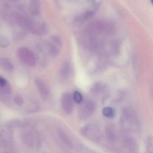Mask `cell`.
<instances>
[{
	"label": "cell",
	"instance_id": "cell-4",
	"mask_svg": "<svg viewBox=\"0 0 153 153\" xmlns=\"http://www.w3.org/2000/svg\"><path fill=\"white\" fill-rule=\"evenodd\" d=\"M30 27L28 30L32 33L38 35H42L46 33L47 27L46 25L44 22L39 21H34L31 20Z\"/></svg>",
	"mask_w": 153,
	"mask_h": 153
},
{
	"label": "cell",
	"instance_id": "cell-2",
	"mask_svg": "<svg viewBox=\"0 0 153 153\" xmlns=\"http://www.w3.org/2000/svg\"><path fill=\"white\" fill-rule=\"evenodd\" d=\"M95 110V105L91 100H87L81 105L79 111V116L81 120H85L94 113Z\"/></svg>",
	"mask_w": 153,
	"mask_h": 153
},
{
	"label": "cell",
	"instance_id": "cell-21",
	"mask_svg": "<svg viewBox=\"0 0 153 153\" xmlns=\"http://www.w3.org/2000/svg\"><path fill=\"white\" fill-rule=\"evenodd\" d=\"M152 3H153V1H152Z\"/></svg>",
	"mask_w": 153,
	"mask_h": 153
},
{
	"label": "cell",
	"instance_id": "cell-13",
	"mask_svg": "<svg viewBox=\"0 0 153 153\" xmlns=\"http://www.w3.org/2000/svg\"><path fill=\"white\" fill-rule=\"evenodd\" d=\"M0 45L1 48H7L10 45V41L7 37L1 36L0 38Z\"/></svg>",
	"mask_w": 153,
	"mask_h": 153
},
{
	"label": "cell",
	"instance_id": "cell-17",
	"mask_svg": "<svg viewBox=\"0 0 153 153\" xmlns=\"http://www.w3.org/2000/svg\"><path fill=\"white\" fill-rule=\"evenodd\" d=\"M11 88L8 84L4 86L1 87V92L5 94H9L11 93Z\"/></svg>",
	"mask_w": 153,
	"mask_h": 153
},
{
	"label": "cell",
	"instance_id": "cell-18",
	"mask_svg": "<svg viewBox=\"0 0 153 153\" xmlns=\"http://www.w3.org/2000/svg\"><path fill=\"white\" fill-rule=\"evenodd\" d=\"M14 101H15V103L18 105H21L23 103V98L22 97L20 96L19 95H16L14 97Z\"/></svg>",
	"mask_w": 153,
	"mask_h": 153
},
{
	"label": "cell",
	"instance_id": "cell-16",
	"mask_svg": "<svg viewBox=\"0 0 153 153\" xmlns=\"http://www.w3.org/2000/svg\"><path fill=\"white\" fill-rule=\"evenodd\" d=\"M73 99L76 102L80 103L83 100L82 95L79 92L75 91L73 95Z\"/></svg>",
	"mask_w": 153,
	"mask_h": 153
},
{
	"label": "cell",
	"instance_id": "cell-8",
	"mask_svg": "<svg viewBox=\"0 0 153 153\" xmlns=\"http://www.w3.org/2000/svg\"><path fill=\"white\" fill-rule=\"evenodd\" d=\"M30 12L34 16H38L40 13L41 6L40 1L36 0L31 1L30 2Z\"/></svg>",
	"mask_w": 153,
	"mask_h": 153
},
{
	"label": "cell",
	"instance_id": "cell-20",
	"mask_svg": "<svg viewBox=\"0 0 153 153\" xmlns=\"http://www.w3.org/2000/svg\"><path fill=\"white\" fill-rule=\"evenodd\" d=\"M149 153H153V152H149Z\"/></svg>",
	"mask_w": 153,
	"mask_h": 153
},
{
	"label": "cell",
	"instance_id": "cell-14",
	"mask_svg": "<svg viewBox=\"0 0 153 153\" xmlns=\"http://www.w3.org/2000/svg\"><path fill=\"white\" fill-rule=\"evenodd\" d=\"M106 134L107 138L111 141H113L115 139V134L111 127H107L106 129Z\"/></svg>",
	"mask_w": 153,
	"mask_h": 153
},
{
	"label": "cell",
	"instance_id": "cell-9",
	"mask_svg": "<svg viewBox=\"0 0 153 153\" xmlns=\"http://www.w3.org/2000/svg\"><path fill=\"white\" fill-rule=\"evenodd\" d=\"M60 48L59 46L52 42L49 43L47 45V49L48 53L50 55L53 57L57 56L60 53Z\"/></svg>",
	"mask_w": 153,
	"mask_h": 153
},
{
	"label": "cell",
	"instance_id": "cell-15",
	"mask_svg": "<svg viewBox=\"0 0 153 153\" xmlns=\"http://www.w3.org/2000/svg\"><path fill=\"white\" fill-rule=\"evenodd\" d=\"M51 41L52 42L58 45L60 47H61L62 46V40L59 36L55 35L53 36L51 38Z\"/></svg>",
	"mask_w": 153,
	"mask_h": 153
},
{
	"label": "cell",
	"instance_id": "cell-19",
	"mask_svg": "<svg viewBox=\"0 0 153 153\" xmlns=\"http://www.w3.org/2000/svg\"><path fill=\"white\" fill-rule=\"evenodd\" d=\"M7 84V81L4 78L2 77H0V86H4Z\"/></svg>",
	"mask_w": 153,
	"mask_h": 153
},
{
	"label": "cell",
	"instance_id": "cell-5",
	"mask_svg": "<svg viewBox=\"0 0 153 153\" xmlns=\"http://www.w3.org/2000/svg\"><path fill=\"white\" fill-rule=\"evenodd\" d=\"M73 97L69 93H65L62 97L61 103L65 112L70 114L73 110Z\"/></svg>",
	"mask_w": 153,
	"mask_h": 153
},
{
	"label": "cell",
	"instance_id": "cell-7",
	"mask_svg": "<svg viewBox=\"0 0 153 153\" xmlns=\"http://www.w3.org/2000/svg\"><path fill=\"white\" fill-rule=\"evenodd\" d=\"M72 72L71 64L69 62H66L62 65L60 70V76L62 80H68Z\"/></svg>",
	"mask_w": 153,
	"mask_h": 153
},
{
	"label": "cell",
	"instance_id": "cell-3",
	"mask_svg": "<svg viewBox=\"0 0 153 153\" xmlns=\"http://www.w3.org/2000/svg\"><path fill=\"white\" fill-rule=\"evenodd\" d=\"M34 83L43 99L48 98L50 96V90L46 82L40 78H36Z\"/></svg>",
	"mask_w": 153,
	"mask_h": 153
},
{
	"label": "cell",
	"instance_id": "cell-12",
	"mask_svg": "<svg viewBox=\"0 0 153 153\" xmlns=\"http://www.w3.org/2000/svg\"><path fill=\"white\" fill-rule=\"evenodd\" d=\"M125 146L131 151H135L136 149V145L135 144V141H133V140L131 139L130 138H127L125 140Z\"/></svg>",
	"mask_w": 153,
	"mask_h": 153
},
{
	"label": "cell",
	"instance_id": "cell-6",
	"mask_svg": "<svg viewBox=\"0 0 153 153\" xmlns=\"http://www.w3.org/2000/svg\"><path fill=\"white\" fill-rule=\"evenodd\" d=\"M82 133L87 137L93 139L97 138L99 136L98 128L92 125L84 127L82 130Z\"/></svg>",
	"mask_w": 153,
	"mask_h": 153
},
{
	"label": "cell",
	"instance_id": "cell-10",
	"mask_svg": "<svg viewBox=\"0 0 153 153\" xmlns=\"http://www.w3.org/2000/svg\"><path fill=\"white\" fill-rule=\"evenodd\" d=\"M0 63L1 67L6 70L11 71L14 70V65L12 62L8 58H1Z\"/></svg>",
	"mask_w": 153,
	"mask_h": 153
},
{
	"label": "cell",
	"instance_id": "cell-11",
	"mask_svg": "<svg viewBox=\"0 0 153 153\" xmlns=\"http://www.w3.org/2000/svg\"><path fill=\"white\" fill-rule=\"evenodd\" d=\"M103 114L105 117L109 118H113L114 117L115 112L113 109L111 107H107L104 108L103 110Z\"/></svg>",
	"mask_w": 153,
	"mask_h": 153
},
{
	"label": "cell",
	"instance_id": "cell-1",
	"mask_svg": "<svg viewBox=\"0 0 153 153\" xmlns=\"http://www.w3.org/2000/svg\"><path fill=\"white\" fill-rule=\"evenodd\" d=\"M18 57L21 62L26 65L32 67L34 66L36 62L35 54L30 49L26 47H21L17 52Z\"/></svg>",
	"mask_w": 153,
	"mask_h": 153
}]
</instances>
